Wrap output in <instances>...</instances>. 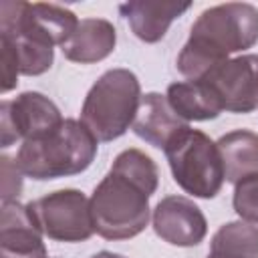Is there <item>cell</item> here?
Segmentation results:
<instances>
[{
	"instance_id": "1",
	"label": "cell",
	"mask_w": 258,
	"mask_h": 258,
	"mask_svg": "<svg viewBox=\"0 0 258 258\" xmlns=\"http://www.w3.org/2000/svg\"><path fill=\"white\" fill-rule=\"evenodd\" d=\"M159 183L155 161L141 149L121 151L91 196L95 232L105 240H127L149 222V198Z\"/></svg>"
},
{
	"instance_id": "2",
	"label": "cell",
	"mask_w": 258,
	"mask_h": 258,
	"mask_svg": "<svg viewBox=\"0 0 258 258\" xmlns=\"http://www.w3.org/2000/svg\"><path fill=\"white\" fill-rule=\"evenodd\" d=\"M258 42V8L248 2H226L204 10L191 24L187 42L177 56V71L200 81L234 52Z\"/></svg>"
},
{
	"instance_id": "3",
	"label": "cell",
	"mask_w": 258,
	"mask_h": 258,
	"mask_svg": "<svg viewBox=\"0 0 258 258\" xmlns=\"http://www.w3.org/2000/svg\"><path fill=\"white\" fill-rule=\"evenodd\" d=\"M99 141L77 119H64L50 133L22 141L16 165L26 177L44 181L83 173L97 155Z\"/></svg>"
},
{
	"instance_id": "4",
	"label": "cell",
	"mask_w": 258,
	"mask_h": 258,
	"mask_svg": "<svg viewBox=\"0 0 258 258\" xmlns=\"http://www.w3.org/2000/svg\"><path fill=\"white\" fill-rule=\"evenodd\" d=\"M141 101V85L129 69H109L89 89L81 123L97 141H113L133 125Z\"/></svg>"
},
{
	"instance_id": "5",
	"label": "cell",
	"mask_w": 258,
	"mask_h": 258,
	"mask_svg": "<svg viewBox=\"0 0 258 258\" xmlns=\"http://www.w3.org/2000/svg\"><path fill=\"white\" fill-rule=\"evenodd\" d=\"M175 183L194 198H216L224 185V163L218 145L189 125L163 149Z\"/></svg>"
},
{
	"instance_id": "6",
	"label": "cell",
	"mask_w": 258,
	"mask_h": 258,
	"mask_svg": "<svg viewBox=\"0 0 258 258\" xmlns=\"http://www.w3.org/2000/svg\"><path fill=\"white\" fill-rule=\"evenodd\" d=\"M73 10L44 2H0V36L24 38L40 46H62L79 26Z\"/></svg>"
},
{
	"instance_id": "7",
	"label": "cell",
	"mask_w": 258,
	"mask_h": 258,
	"mask_svg": "<svg viewBox=\"0 0 258 258\" xmlns=\"http://www.w3.org/2000/svg\"><path fill=\"white\" fill-rule=\"evenodd\" d=\"M26 206L50 240L85 242L95 234L91 200L81 189H56Z\"/></svg>"
},
{
	"instance_id": "8",
	"label": "cell",
	"mask_w": 258,
	"mask_h": 258,
	"mask_svg": "<svg viewBox=\"0 0 258 258\" xmlns=\"http://www.w3.org/2000/svg\"><path fill=\"white\" fill-rule=\"evenodd\" d=\"M58 107L36 91L20 93L12 101H2L0 105V143L10 147L16 141L36 139L62 123Z\"/></svg>"
},
{
	"instance_id": "9",
	"label": "cell",
	"mask_w": 258,
	"mask_h": 258,
	"mask_svg": "<svg viewBox=\"0 0 258 258\" xmlns=\"http://www.w3.org/2000/svg\"><path fill=\"white\" fill-rule=\"evenodd\" d=\"M222 111L252 113L258 109V54H242L214 67L200 79Z\"/></svg>"
},
{
	"instance_id": "10",
	"label": "cell",
	"mask_w": 258,
	"mask_h": 258,
	"mask_svg": "<svg viewBox=\"0 0 258 258\" xmlns=\"http://www.w3.org/2000/svg\"><path fill=\"white\" fill-rule=\"evenodd\" d=\"M151 222L155 234L163 242L179 248L198 246L208 234L204 212L185 196H165L159 200Z\"/></svg>"
},
{
	"instance_id": "11",
	"label": "cell",
	"mask_w": 258,
	"mask_h": 258,
	"mask_svg": "<svg viewBox=\"0 0 258 258\" xmlns=\"http://www.w3.org/2000/svg\"><path fill=\"white\" fill-rule=\"evenodd\" d=\"M42 230L28 206L4 202L0 216V258H48Z\"/></svg>"
},
{
	"instance_id": "12",
	"label": "cell",
	"mask_w": 258,
	"mask_h": 258,
	"mask_svg": "<svg viewBox=\"0 0 258 258\" xmlns=\"http://www.w3.org/2000/svg\"><path fill=\"white\" fill-rule=\"evenodd\" d=\"M187 123L179 119L167 103V97L161 93H147L141 95L137 115L133 119V133L147 141L157 149H165L171 139L183 131Z\"/></svg>"
},
{
	"instance_id": "13",
	"label": "cell",
	"mask_w": 258,
	"mask_h": 258,
	"mask_svg": "<svg viewBox=\"0 0 258 258\" xmlns=\"http://www.w3.org/2000/svg\"><path fill=\"white\" fill-rule=\"evenodd\" d=\"M189 2H149L133 0L119 6L133 34L143 42H157L165 36L171 22L189 10Z\"/></svg>"
},
{
	"instance_id": "14",
	"label": "cell",
	"mask_w": 258,
	"mask_h": 258,
	"mask_svg": "<svg viewBox=\"0 0 258 258\" xmlns=\"http://www.w3.org/2000/svg\"><path fill=\"white\" fill-rule=\"evenodd\" d=\"M117 44V30L105 18H83L73 36L60 46L64 58L79 64H93L107 58Z\"/></svg>"
},
{
	"instance_id": "15",
	"label": "cell",
	"mask_w": 258,
	"mask_h": 258,
	"mask_svg": "<svg viewBox=\"0 0 258 258\" xmlns=\"http://www.w3.org/2000/svg\"><path fill=\"white\" fill-rule=\"evenodd\" d=\"M226 181L238 183L242 177L258 173V133L248 129H234L216 141Z\"/></svg>"
},
{
	"instance_id": "16",
	"label": "cell",
	"mask_w": 258,
	"mask_h": 258,
	"mask_svg": "<svg viewBox=\"0 0 258 258\" xmlns=\"http://www.w3.org/2000/svg\"><path fill=\"white\" fill-rule=\"evenodd\" d=\"M167 103L173 113L187 121H210L216 119L222 109L212 91L202 81H181L167 87Z\"/></svg>"
},
{
	"instance_id": "17",
	"label": "cell",
	"mask_w": 258,
	"mask_h": 258,
	"mask_svg": "<svg viewBox=\"0 0 258 258\" xmlns=\"http://www.w3.org/2000/svg\"><path fill=\"white\" fill-rule=\"evenodd\" d=\"M210 250L234 258H258V226L244 220L228 222L212 236Z\"/></svg>"
},
{
	"instance_id": "18",
	"label": "cell",
	"mask_w": 258,
	"mask_h": 258,
	"mask_svg": "<svg viewBox=\"0 0 258 258\" xmlns=\"http://www.w3.org/2000/svg\"><path fill=\"white\" fill-rule=\"evenodd\" d=\"M234 212L240 220L258 224V173L242 177L234 187Z\"/></svg>"
},
{
	"instance_id": "19",
	"label": "cell",
	"mask_w": 258,
	"mask_h": 258,
	"mask_svg": "<svg viewBox=\"0 0 258 258\" xmlns=\"http://www.w3.org/2000/svg\"><path fill=\"white\" fill-rule=\"evenodd\" d=\"M22 171L16 165V159L2 155V204L16 202L22 191Z\"/></svg>"
},
{
	"instance_id": "20",
	"label": "cell",
	"mask_w": 258,
	"mask_h": 258,
	"mask_svg": "<svg viewBox=\"0 0 258 258\" xmlns=\"http://www.w3.org/2000/svg\"><path fill=\"white\" fill-rule=\"evenodd\" d=\"M0 48H2V93H8L18 85L20 64H18L14 46L2 36H0Z\"/></svg>"
},
{
	"instance_id": "21",
	"label": "cell",
	"mask_w": 258,
	"mask_h": 258,
	"mask_svg": "<svg viewBox=\"0 0 258 258\" xmlns=\"http://www.w3.org/2000/svg\"><path fill=\"white\" fill-rule=\"evenodd\" d=\"M91 258H125V256H121V254H113V252H107V250H103V252H97V254H93Z\"/></svg>"
},
{
	"instance_id": "22",
	"label": "cell",
	"mask_w": 258,
	"mask_h": 258,
	"mask_svg": "<svg viewBox=\"0 0 258 258\" xmlns=\"http://www.w3.org/2000/svg\"><path fill=\"white\" fill-rule=\"evenodd\" d=\"M206 258H232V256H228V254H222V252H214V250H210Z\"/></svg>"
}]
</instances>
